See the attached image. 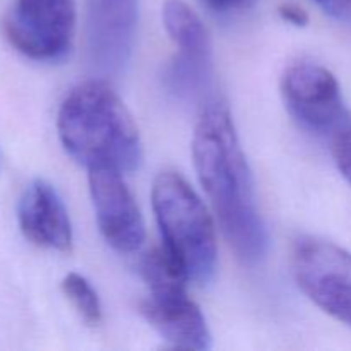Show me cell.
Segmentation results:
<instances>
[{"mask_svg":"<svg viewBox=\"0 0 351 351\" xmlns=\"http://www.w3.org/2000/svg\"><path fill=\"white\" fill-rule=\"evenodd\" d=\"M192 156L230 245L243 263H261L267 252V232L257 209L252 171L223 99L213 98L202 106Z\"/></svg>","mask_w":351,"mask_h":351,"instance_id":"1","label":"cell"},{"mask_svg":"<svg viewBox=\"0 0 351 351\" xmlns=\"http://www.w3.org/2000/svg\"><path fill=\"white\" fill-rule=\"evenodd\" d=\"M57 130L69 156L88 170L106 167L129 173L143 161L136 122L119 95L101 79L82 82L65 96Z\"/></svg>","mask_w":351,"mask_h":351,"instance_id":"2","label":"cell"},{"mask_svg":"<svg viewBox=\"0 0 351 351\" xmlns=\"http://www.w3.org/2000/svg\"><path fill=\"white\" fill-rule=\"evenodd\" d=\"M153 209L163 249L189 281L206 285L216 271L215 225L201 197L175 171H161L153 184Z\"/></svg>","mask_w":351,"mask_h":351,"instance_id":"3","label":"cell"},{"mask_svg":"<svg viewBox=\"0 0 351 351\" xmlns=\"http://www.w3.org/2000/svg\"><path fill=\"white\" fill-rule=\"evenodd\" d=\"M141 274L149 297L141 302V314L178 348H211V335L201 308L187 293V278L165 249H154L141 261Z\"/></svg>","mask_w":351,"mask_h":351,"instance_id":"4","label":"cell"},{"mask_svg":"<svg viewBox=\"0 0 351 351\" xmlns=\"http://www.w3.org/2000/svg\"><path fill=\"white\" fill-rule=\"evenodd\" d=\"M285 105L304 129L332 143L351 132V110L338 79L314 62H297L281 77Z\"/></svg>","mask_w":351,"mask_h":351,"instance_id":"5","label":"cell"},{"mask_svg":"<svg viewBox=\"0 0 351 351\" xmlns=\"http://www.w3.org/2000/svg\"><path fill=\"white\" fill-rule=\"evenodd\" d=\"M163 24L178 53L165 69L168 91L182 101H209L213 86V53L201 17L184 0H167Z\"/></svg>","mask_w":351,"mask_h":351,"instance_id":"6","label":"cell"},{"mask_svg":"<svg viewBox=\"0 0 351 351\" xmlns=\"http://www.w3.org/2000/svg\"><path fill=\"white\" fill-rule=\"evenodd\" d=\"M291 264L300 290L351 328V252L335 242L304 237L295 243Z\"/></svg>","mask_w":351,"mask_h":351,"instance_id":"7","label":"cell"},{"mask_svg":"<svg viewBox=\"0 0 351 351\" xmlns=\"http://www.w3.org/2000/svg\"><path fill=\"white\" fill-rule=\"evenodd\" d=\"M137 19L139 0H86L82 50L93 74H122L132 57Z\"/></svg>","mask_w":351,"mask_h":351,"instance_id":"8","label":"cell"},{"mask_svg":"<svg viewBox=\"0 0 351 351\" xmlns=\"http://www.w3.org/2000/svg\"><path fill=\"white\" fill-rule=\"evenodd\" d=\"M75 0H14L3 23L9 43L33 60L53 62L71 50Z\"/></svg>","mask_w":351,"mask_h":351,"instance_id":"9","label":"cell"},{"mask_svg":"<svg viewBox=\"0 0 351 351\" xmlns=\"http://www.w3.org/2000/svg\"><path fill=\"white\" fill-rule=\"evenodd\" d=\"M89 171V191L99 232L115 250L130 254L144 242V221L122 171L98 167Z\"/></svg>","mask_w":351,"mask_h":351,"instance_id":"10","label":"cell"},{"mask_svg":"<svg viewBox=\"0 0 351 351\" xmlns=\"http://www.w3.org/2000/svg\"><path fill=\"white\" fill-rule=\"evenodd\" d=\"M17 221L23 235L43 249L69 252L72 225L67 208L53 185L45 180L31 182L17 206Z\"/></svg>","mask_w":351,"mask_h":351,"instance_id":"11","label":"cell"},{"mask_svg":"<svg viewBox=\"0 0 351 351\" xmlns=\"http://www.w3.org/2000/svg\"><path fill=\"white\" fill-rule=\"evenodd\" d=\"M62 290L86 324H99V321H101V302H99V297L93 285L84 276L77 273H69L62 281Z\"/></svg>","mask_w":351,"mask_h":351,"instance_id":"12","label":"cell"},{"mask_svg":"<svg viewBox=\"0 0 351 351\" xmlns=\"http://www.w3.org/2000/svg\"><path fill=\"white\" fill-rule=\"evenodd\" d=\"M331 151L339 171L351 185V132L332 141Z\"/></svg>","mask_w":351,"mask_h":351,"instance_id":"13","label":"cell"},{"mask_svg":"<svg viewBox=\"0 0 351 351\" xmlns=\"http://www.w3.org/2000/svg\"><path fill=\"white\" fill-rule=\"evenodd\" d=\"M312 2L331 19L351 26V0H312Z\"/></svg>","mask_w":351,"mask_h":351,"instance_id":"14","label":"cell"},{"mask_svg":"<svg viewBox=\"0 0 351 351\" xmlns=\"http://www.w3.org/2000/svg\"><path fill=\"white\" fill-rule=\"evenodd\" d=\"M278 12H280L281 19L287 21L288 24L295 27H304L308 23V14L302 9L300 5H297L295 2H285L278 7Z\"/></svg>","mask_w":351,"mask_h":351,"instance_id":"15","label":"cell"},{"mask_svg":"<svg viewBox=\"0 0 351 351\" xmlns=\"http://www.w3.org/2000/svg\"><path fill=\"white\" fill-rule=\"evenodd\" d=\"M252 2L254 0H201L202 5H206L211 12L219 14V16L239 12V10L249 7Z\"/></svg>","mask_w":351,"mask_h":351,"instance_id":"16","label":"cell"},{"mask_svg":"<svg viewBox=\"0 0 351 351\" xmlns=\"http://www.w3.org/2000/svg\"><path fill=\"white\" fill-rule=\"evenodd\" d=\"M2 167H3V156H2V151H0V171H2Z\"/></svg>","mask_w":351,"mask_h":351,"instance_id":"17","label":"cell"}]
</instances>
